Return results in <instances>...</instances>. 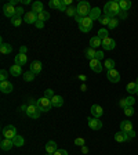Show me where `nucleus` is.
I'll return each instance as SVG.
<instances>
[{
    "mask_svg": "<svg viewBox=\"0 0 138 155\" xmlns=\"http://www.w3.org/2000/svg\"><path fill=\"white\" fill-rule=\"evenodd\" d=\"M106 78H108L109 82H112V83H117L120 82V73L117 69H111V71H106Z\"/></svg>",
    "mask_w": 138,
    "mask_h": 155,
    "instance_id": "nucleus-7",
    "label": "nucleus"
},
{
    "mask_svg": "<svg viewBox=\"0 0 138 155\" xmlns=\"http://www.w3.org/2000/svg\"><path fill=\"white\" fill-rule=\"evenodd\" d=\"M59 11H66V6H65V3L61 0V7H59Z\"/></svg>",
    "mask_w": 138,
    "mask_h": 155,
    "instance_id": "nucleus-50",
    "label": "nucleus"
},
{
    "mask_svg": "<svg viewBox=\"0 0 138 155\" xmlns=\"http://www.w3.org/2000/svg\"><path fill=\"white\" fill-rule=\"evenodd\" d=\"M36 26H37V28H43V26H44V22L37 21V22H36Z\"/></svg>",
    "mask_w": 138,
    "mask_h": 155,
    "instance_id": "nucleus-51",
    "label": "nucleus"
},
{
    "mask_svg": "<svg viewBox=\"0 0 138 155\" xmlns=\"http://www.w3.org/2000/svg\"><path fill=\"white\" fill-rule=\"evenodd\" d=\"M11 51H13L11 44H8V43H1L0 44V53H1V54H10Z\"/></svg>",
    "mask_w": 138,
    "mask_h": 155,
    "instance_id": "nucleus-26",
    "label": "nucleus"
},
{
    "mask_svg": "<svg viewBox=\"0 0 138 155\" xmlns=\"http://www.w3.org/2000/svg\"><path fill=\"white\" fill-rule=\"evenodd\" d=\"M37 107L40 108L42 112H47L51 109L53 104H51V100H48V98H46V97H42L40 100H37Z\"/></svg>",
    "mask_w": 138,
    "mask_h": 155,
    "instance_id": "nucleus-6",
    "label": "nucleus"
},
{
    "mask_svg": "<svg viewBox=\"0 0 138 155\" xmlns=\"http://www.w3.org/2000/svg\"><path fill=\"white\" fill-rule=\"evenodd\" d=\"M91 11V6L88 1H79L76 6V14L82 15V17H88Z\"/></svg>",
    "mask_w": 138,
    "mask_h": 155,
    "instance_id": "nucleus-2",
    "label": "nucleus"
},
{
    "mask_svg": "<svg viewBox=\"0 0 138 155\" xmlns=\"http://www.w3.org/2000/svg\"><path fill=\"white\" fill-rule=\"evenodd\" d=\"M64 3H65V6H70V3H72V0H62Z\"/></svg>",
    "mask_w": 138,
    "mask_h": 155,
    "instance_id": "nucleus-56",
    "label": "nucleus"
},
{
    "mask_svg": "<svg viewBox=\"0 0 138 155\" xmlns=\"http://www.w3.org/2000/svg\"><path fill=\"white\" fill-rule=\"evenodd\" d=\"M24 21L26 24H36L37 22V14L36 13H33V11H28L24 17Z\"/></svg>",
    "mask_w": 138,
    "mask_h": 155,
    "instance_id": "nucleus-14",
    "label": "nucleus"
},
{
    "mask_svg": "<svg viewBox=\"0 0 138 155\" xmlns=\"http://www.w3.org/2000/svg\"><path fill=\"white\" fill-rule=\"evenodd\" d=\"M13 90H14V86H13V83H11V82L6 80V82L0 83V91H1V93L8 94V93H11Z\"/></svg>",
    "mask_w": 138,
    "mask_h": 155,
    "instance_id": "nucleus-12",
    "label": "nucleus"
},
{
    "mask_svg": "<svg viewBox=\"0 0 138 155\" xmlns=\"http://www.w3.org/2000/svg\"><path fill=\"white\" fill-rule=\"evenodd\" d=\"M122 10H120L119 1H109V18H115L116 15H120Z\"/></svg>",
    "mask_w": 138,
    "mask_h": 155,
    "instance_id": "nucleus-3",
    "label": "nucleus"
},
{
    "mask_svg": "<svg viewBox=\"0 0 138 155\" xmlns=\"http://www.w3.org/2000/svg\"><path fill=\"white\" fill-rule=\"evenodd\" d=\"M115 46H116V43H115V40L111 39V37H105V39H102V49L104 50H113L115 49Z\"/></svg>",
    "mask_w": 138,
    "mask_h": 155,
    "instance_id": "nucleus-11",
    "label": "nucleus"
},
{
    "mask_svg": "<svg viewBox=\"0 0 138 155\" xmlns=\"http://www.w3.org/2000/svg\"><path fill=\"white\" fill-rule=\"evenodd\" d=\"M91 28H93V19H91L90 17H84V18L82 19V22L79 24V29L82 32L87 33L91 31Z\"/></svg>",
    "mask_w": 138,
    "mask_h": 155,
    "instance_id": "nucleus-4",
    "label": "nucleus"
},
{
    "mask_svg": "<svg viewBox=\"0 0 138 155\" xmlns=\"http://www.w3.org/2000/svg\"><path fill=\"white\" fill-rule=\"evenodd\" d=\"M95 58L101 61L102 58H104V51H97V55H95Z\"/></svg>",
    "mask_w": 138,
    "mask_h": 155,
    "instance_id": "nucleus-49",
    "label": "nucleus"
},
{
    "mask_svg": "<svg viewBox=\"0 0 138 155\" xmlns=\"http://www.w3.org/2000/svg\"><path fill=\"white\" fill-rule=\"evenodd\" d=\"M11 24H13L14 26H19L22 24V21H21V18H19V17H14V18L11 19Z\"/></svg>",
    "mask_w": 138,
    "mask_h": 155,
    "instance_id": "nucleus-41",
    "label": "nucleus"
},
{
    "mask_svg": "<svg viewBox=\"0 0 138 155\" xmlns=\"http://www.w3.org/2000/svg\"><path fill=\"white\" fill-rule=\"evenodd\" d=\"M26 62H28V57H26V54L19 53L18 55H15V64H17V65L22 67V65H25Z\"/></svg>",
    "mask_w": 138,
    "mask_h": 155,
    "instance_id": "nucleus-20",
    "label": "nucleus"
},
{
    "mask_svg": "<svg viewBox=\"0 0 138 155\" xmlns=\"http://www.w3.org/2000/svg\"><path fill=\"white\" fill-rule=\"evenodd\" d=\"M115 140L117 143H126V141L130 140V137H128L127 133H124V132H119V133L115 134Z\"/></svg>",
    "mask_w": 138,
    "mask_h": 155,
    "instance_id": "nucleus-17",
    "label": "nucleus"
},
{
    "mask_svg": "<svg viewBox=\"0 0 138 155\" xmlns=\"http://www.w3.org/2000/svg\"><path fill=\"white\" fill-rule=\"evenodd\" d=\"M91 114H93V116H94V118L99 119L102 115H104V109H102L101 105L94 104V105H91Z\"/></svg>",
    "mask_w": 138,
    "mask_h": 155,
    "instance_id": "nucleus-13",
    "label": "nucleus"
},
{
    "mask_svg": "<svg viewBox=\"0 0 138 155\" xmlns=\"http://www.w3.org/2000/svg\"><path fill=\"white\" fill-rule=\"evenodd\" d=\"M50 18V13H47V11H42L40 14H37V21H47V19Z\"/></svg>",
    "mask_w": 138,
    "mask_h": 155,
    "instance_id": "nucleus-32",
    "label": "nucleus"
},
{
    "mask_svg": "<svg viewBox=\"0 0 138 155\" xmlns=\"http://www.w3.org/2000/svg\"><path fill=\"white\" fill-rule=\"evenodd\" d=\"M135 83H137V85H138V78H137V82H135Z\"/></svg>",
    "mask_w": 138,
    "mask_h": 155,
    "instance_id": "nucleus-60",
    "label": "nucleus"
},
{
    "mask_svg": "<svg viewBox=\"0 0 138 155\" xmlns=\"http://www.w3.org/2000/svg\"><path fill=\"white\" fill-rule=\"evenodd\" d=\"M21 53H22V54H25V53H26V47L25 46L21 47Z\"/></svg>",
    "mask_w": 138,
    "mask_h": 155,
    "instance_id": "nucleus-57",
    "label": "nucleus"
},
{
    "mask_svg": "<svg viewBox=\"0 0 138 155\" xmlns=\"http://www.w3.org/2000/svg\"><path fill=\"white\" fill-rule=\"evenodd\" d=\"M88 17H90L93 21H95V19H98L99 21V18H101V10H99L98 7H94V8H91V11H90V14H88Z\"/></svg>",
    "mask_w": 138,
    "mask_h": 155,
    "instance_id": "nucleus-19",
    "label": "nucleus"
},
{
    "mask_svg": "<svg viewBox=\"0 0 138 155\" xmlns=\"http://www.w3.org/2000/svg\"><path fill=\"white\" fill-rule=\"evenodd\" d=\"M84 54H86V58L87 60H94L95 55H97V51L94 50V49H91V47H88V49H86V51H84Z\"/></svg>",
    "mask_w": 138,
    "mask_h": 155,
    "instance_id": "nucleus-29",
    "label": "nucleus"
},
{
    "mask_svg": "<svg viewBox=\"0 0 138 155\" xmlns=\"http://www.w3.org/2000/svg\"><path fill=\"white\" fill-rule=\"evenodd\" d=\"M80 90H82V91H86V90H87V87H86V85H82V87H80Z\"/></svg>",
    "mask_w": 138,
    "mask_h": 155,
    "instance_id": "nucleus-59",
    "label": "nucleus"
},
{
    "mask_svg": "<svg viewBox=\"0 0 138 155\" xmlns=\"http://www.w3.org/2000/svg\"><path fill=\"white\" fill-rule=\"evenodd\" d=\"M58 148H57V143L53 140L47 141V144H46V151H47V154H54L55 151H57Z\"/></svg>",
    "mask_w": 138,
    "mask_h": 155,
    "instance_id": "nucleus-21",
    "label": "nucleus"
},
{
    "mask_svg": "<svg viewBox=\"0 0 138 155\" xmlns=\"http://www.w3.org/2000/svg\"><path fill=\"white\" fill-rule=\"evenodd\" d=\"M79 79H80V80H83V82H84V80L87 79V76H86V75H83V73H82V75H79Z\"/></svg>",
    "mask_w": 138,
    "mask_h": 155,
    "instance_id": "nucleus-54",
    "label": "nucleus"
},
{
    "mask_svg": "<svg viewBox=\"0 0 138 155\" xmlns=\"http://www.w3.org/2000/svg\"><path fill=\"white\" fill-rule=\"evenodd\" d=\"M40 108L37 107V101H35L33 98L28 100V109H26V115L32 119H37L40 116Z\"/></svg>",
    "mask_w": 138,
    "mask_h": 155,
    "instance_id": "nucleus-1",
    "label": "nucleus"
},
{
    "mask_svg": "<svg viewBox=\"0 0 138 155\" xmlns=\"http://www.w3.org/2000/svg\"><path fill=\"white\" fill-rule=\"evenodd\" d=\"M117 25H119V21H117L116 18H112V19H111V22H109L108 28H109V29H115Z\"/></svg>",
    "mask_w": 138,
    "mask_h": 155,
    "instance_id": "nucleus-39",
    "label": "nucleus"
},
{
    "mask_svg": "<svg viewBox=\"0 0 138 155\" xmlns=\"http://www.w3.org/2000/svg\"><path fill=\"white\" fill-rule=\"evenodd\" d=\"M128 137H130V139H133V137H135V132L134 130H131V132H128Z\"/></svg>",
    "mask_w": 138,
    "mask_h": 155,
    "instance_id": "nucleus-52",
    "label": "nucleus"
},
{
    "mask_svg": "<svg viewBox=\"0 0 138 155\" xmlns=\"http://www.w3.org/2000/svg\"><path fill=\"white\" fill-rule=\"evenodd\" d=\"M133 130V123L130 121H123L120 123V132H124V133H128Z\"/></svg>",
    "mask_w": 138,
    "mask_h": 155,
    "instance_id": "nucleus-18",
    "label": "nucleus"
},
{
    "mask_svg": "<svg viewBox=\"0 0 138 155\" xmlns=\"http://www.w3.org/2000/svg\"><path fill=\"white\" fill-rule=\"evenodd\" d=\"M87 123L90 126V129L93 130H99L102 127V122L97 118H87Z\"/></svg>",
    "mask_w": 138,
    "mask_h": 155,
    "instance_id": "nucleus-10",
    "label": "nucleus"
},
{
    "mask_svg": "<svg viewBox=\"0 0 138 155\" xmlns=\"http://www.w3.org/2000/svg\"><path fill=\"white\" fill-rule=\"evenodd\" d=\"M66 14L70 15V17H73V15H76V8H73V7H68V8H66Z\"/></svg>",
    "mask_w": 138,
    "mask_h": 155,
    "instance_id": "nucleus-43",
    "label": "nucleus"
},
{
    "mask_svg": "<svg viewBox=\"0 0 138 155\" xmlns=\"http://www.w3.org/2000/svg\"><path fill=\"white\" fill-rule=\"evenodd\" d=\"M22 14H24V8H22V7H17V10H15V17H19V18H21Z\"/></svg>",
    "mask_w": 138,
    "mask_h": 155,
    "instance_id": "nucleus-45",
    "label": "nucleus"
},
{
    "mask_svg": "<svg viewBox=\"0 0 138 155\" xmlns=\"http://www.w3.org/2000/svg\"><path fill=\"white\" fill-rule=\"evenodd\" d=\"M75 144L79 145V147H83V145L86 144V140H84L83 137H76V139H75Z\"/></svg>",
    "mask_w": 138,
    "mask_h": 155,
    "instance_id": "nucleus-37",
    "label": "nucleus"
},
{
    "mask_svg": "<svg viewBox=\"0 0 138 155\" xmlns=\"http://www.w3.org/2000/svg\"><path fill=\"white\" fill-rule=\"evenodd\" d=\"M97 36H98L101 40H102V39H105V37H108V29H105V28L99 29L98 33H97Z\"/></svg>",
    "mask_w": 138,
    "mask_h": 155,
    "instance_id": "nucleus-35",
    "label": "nucleus"
},
{
    "mask_svg": "<svg viewBox=\"0 0 138 155\" xmlns=\"http://www.w3.org/2000/svg\"><path fill=\"white\" fill-rule=\"evenodd\" d=\"M35 73L32 72V71H26L25 73H24V80H25V82H32L33 79H35Z\"/></svg>",
    "mask_w": 138,
    "mask_h": 155,
    "instance_id": "nucleus-33",
    "label": "nucleus"
},
{
    "mask_svg": "<svg viewBox=\"0 0 138 155\" xmlns=\"http://www.w3.org/2000/svg\"><path fill=\"white\" fill-rule=\"evenodd\" d=\"M15 136H17V129H15V126H13V125H7V126L3 127V137L4 139L13 140Z\"/></svg>",
    "mask_w": 138,
    "mask_h": 155,
    "instance_id": "nucleus-5",
    "label": "nucleus"
},
{
    "mask_svg": "<svg viewBox=\"0 0 138 155\" xmlns=\"http://www.w3.org/2000/svg\"><path fill=\"white\" fill-rule=\"evenodd\" d=\"M55 94H54V91L51 90V89H47V90L44 91V97L46 98H48V100H53V97H54Z\"/></svg>",
    "mask_w": 138,
    "mask_h": 155,
    "instance_id": "nucleus-38",
    "label": "nucleus"
},
{
    "mask_svg": "<svg viewBox=\"0 0 138 155\" xmlns=\"http://www.w3.org/2000/svg\"><path fill=\"white\" fill-rule=\"evenodd\" d=\"M115 61L113 60H111V58H108V60H105V62H104V68L106 69V71H111V69L115 68Z\"/></svg>",
    "mask_w": 138,
    "mask_h": 155,
    "instance_id": "nucleus-31",
    "label": "nucleus"
},
{
    "mask_svg": "<svg viewBox=\"0 0 138 155\" xmlns=\"http://www.w3.org/2000/svg\"><path fill=\"white\" fill-rule=\"evenodd\" d=\"M13 143H14L15 147H22V145L25 144V140H24V137H22V136L17 134V136L13 139Z\"/></svg>",
    "mask_w": 138,
    "mask_h": 155,
    "instance_id": "nucleus-30",
    "label": "nucleus"
},
{
    "mask_svg": "<svg viewBox=\"0 0 138 155\" xmlns=\"http://www.w3.org/2000/svg\"><path fill=\"white\" fill-rule=\"evenodd\" d=\"M126 100H127V103H128V105H130V107H133V105H134V103H135V100L133 97H126Z\"/></svg>",
    "mask_w": 138,
    "mask_h": 155,
    "instance_id": "nucleus-48",
    "label": "nucleus"
},
{
    "mask_svg": "<svg viewBox=\"0 0 138 155\" xmlns=\"http://www.w3.org/2000/svg\"><path fill=\"white\" fill-rule=\"evenodd\" d=\"M90 68H91V71H93V72L99 73L102 69H104V65L101 64V61H99V60L94 58V60H91V61H90Z\"/></svg>",
    "mask_w": 138,
    "mask_h": 155,
    "instance_id": "nucleus-9",
    "label": "nucleus"
},
{
    "mask_svg": "<svg viewBox=\"0 0 138 155\" xmlns=\"http://www.w3.org/2000/svg\"><path fill=\"white\" fill-rule=\"evenodd\" d=\"M120 17H122V18H126V17H127V14H126L124 11H122V13H120Z\"/></svg>",
    "mask_w": 138,
    "mask_h": 155,
    "instance_id": "nucleus-58",
    "label": "nucleus"
},
{
    "mask_svg": "<svg viewBox=\"0 0 138 155\" xmlns=\"http://www.w3.org/2000/svg\"><path fill=\"white\" fill-rule=\"evenodd\" d=\"M108 14H109V1L108 3H105V6H104V15L108 17Z\"/></svg>",
    "mask_w": 138,
    "mask_h": 155,
    "instance_id": "nucleus-47",
    "label": "nucleus"
},
{
    "mask_svg": "<svg viewBox=\"0 0 138 155\" xmlns=\"http://www.w3.org/2000/svg\"><path fill=\"white\" fill-rule=\"evenodd\" d=\"M15 10H17V7H14V6H11L10 3L4 4L3 6V11H4V15L7 17V18H14L15 17Z\"/></svg>",
    "mask_w": 138,
    "mask_h": 155,
    "instance_id": "nucleus-8",
    "label": "nucleus"
},
{
    "mask_svg": "<svg viewBox=\"0 0 138 155\" xmlns=\"http://www.w3.org/2000/svg\"><path fill=\"white\" fill-rule=\"evenodd\" d=\"M53 155H68V151L66 150H57Z\"/></svg>",
    "mask_w": 138,
    "mask_h": 155,
    "instance_id": "nucleus-46",
    "label": "nucleus"
},
{
    "mask_svg": "<svg viewBox=\"0 0 138 155\" xmlns=\"http://www.w3.org/2000/svg\"><path fill=\"white\" fill-rule=\"evenodd\" d=\"M47 155H53V154H47Z\"/></svg>",
    "mask_w": 138,
    "mask_h": 155,
    "instance_id": "nucleus-61",
    "label": "nucleus"
},
{
    "mask_svg": "<svg viewBox=\"0 0 138 155\" xmlns=\"http://www.w3.org/2000/svg\"><path fill=\"white\" fill-rule=\"evenodd\" d=\"M51 104H53V107H55V108H59V107L64 105V98H62L61 96H57V94H55L54 97H53V100H51Z\"/></svg>",
    "mask_w": 138,
    "mask_h": 155,
    "instance_id": "nucleus-23",
    "label": "nucleus"
},
{
    "mask_svg": "<svg viewBox=\"0 0 138 155\" xmlns=\"http://www.w3.org/2000/svg\"><path fill=\"white\" fill-rule=\"evenodd\" d=\"M42 68H43L42 62H40V61H33L32 64H30V69H29V71H32L35 75H39V73L42 72Z\"/></svg>",
    "mask_w": 138,
    "mask_h": 155,
    "instance_id": "nucleus-16",
    "label": "nucleus"
},
{
    "mask_svg": "<svg viewBox=\"0 0 138 155\" xmlns=\"http://www.w3.org/2000/svg\"><path fill=\"white\" fill-rule=\"evenodd\" d=\"M43 8H44V6H43L42 1H33L32 3V11L33 13H36V14H40L42 11H44Z\"/></svg>",
    "mask_w": 138,
    "mask_h": 155,
    "instance_id": "nucleus-24",
    "label": "nucleus"
},
{
    "mask_svg": "<svg viewBox=\"0 0 138 155\" xmlns=\"http://www.w3.org/2000/svg\"><path fill=\"white\" fill-rule=\"evenodd\" d=\"M82 152H83V154H87V152H88V148L86 147V145H83V147H82Z\"/></svg>",
    "mask_w": 138,
    "mask_h": 155,
    "instance_id": "nucleus-53",
    "label": "nucleus"
},
{
    "mask_svg": "<svg viewBox=\"0 0 138 155\" xmlns=\"http://www.w3.org/2000/svg\"><path fill=\"white\" fill-rule=\"evenodd\" d=\"M124 114L127 116H133L134 115V109H133V107H127V108L124 109Z\"/></svg>",
    "mask_w": 138,
    "mask_h": 155,
    "instance_id": "nucleus-44",
    "label": "nucleus"
},
{
    "mask_svg": "<svg viewBox=\"0 0 138 155\" xmlns=\"http://www.w3.org/2000/svg\"><path fill=\"white\" fill-rule=\"evenodd\" d=\"M99 46H102V40L99 39L98 36H94V37H91L90 39V47L91 49H98Z\"/></svg>",
    "mask_w": 138,
    "mask_h": 155,
    "instance_id": "nucleus-25",
    "label": "nucleus"
},
{
    "mask_svg": "<svg viewBox=\"0 0 138 155\" xmlns=\"http://www.w3.org/2000/svg\"><path fill=\"white\" fill-rule=\"evenodd\" d=\"M119 6H120V10L122 11H128L131 7V1H128V0H120L119 1Z\"/></svg>",
    "mask_w": 138,
    "mask_h": 155,
    "instance_id": "nucleus-28",
    "label": "nucleus"
},
{
    "mask_svg": "<svg viewBox=\"0 0 138 155\" xmlns=\"http://www.w3.org/2000/svg\"><path fill=\"white\" fill-rule=\"evenodd\" d=\"M48 6H50L51 8L59 10V7H61V0H51V1H48Z\"/></svg>",
    "mask_w": 138,
    "mask_h": 155,
    "instance_id": "nucleus-34",
    "label": "nucleus"
},
{
    "mask_svg": "<svg viewBox=\"0 0 138 155\" xmlns=\"http://www.w3.org/2000/svg\"><path fill=\"white\" fill-rule=\"evenodd\" d=\"M7 78H8V72L6 69H1V71H0V80H1V82H6Z\"/></svg>",
    "mask_w": 138,
    "mask_h": 155,
    "instance_id": "nucleus-36",
    "label": "nucleus"
},
{
    "mask_svg": "<svg viewBox=\"0 0 138 155\" xmlns=\"http://www.w3.org/2000/svg\"><path fill=\"white\" fill-rule=\"evenodd\" d=\"M126 90H127L130 94H135V93L138 94V85H137V83H135V82H131V83H128V85H127V87H126Z\"/></svg>",
    "mask_w": 138,
    "mask_h": 155,
    "instance_id": "nucleus-27",
    "label": "nucleus"
},
{
    "mask_svg": "<svg viewBox=\"0 0 138 155\" xmlns=\"http://www.w3.org/2000/svg\"><path fill=\"white\" fill-rule=\"evenodd\" d=\"M8 3H10L11 6H14V7H15V4L18 3V0H10V1H8Z\"/></svg>",
    "mask_w": 138,
    "mask_h": 155,
    "instance_id": "nucleus-55",
    "label": "nucleus"
},
{
    "mask_svg": "<svg viewBox=\"0 0 138 155\" xmlns=\"http://www.w3.org/2000/svg\"><path fill=\"white\" fill-rule=\"evenodd\" d=\"M8 72H10V75H13V76H19V75L22 73V67H19V65L14 64L13 67H10Z\"/></svg>",
    "mask_w": 138,
    "mask_h": 155,
    "instance_id": "nucleus-22",
    "label": "nucleus"
},
{
    "mask_svg": "<svg viewBox=\"0 0 138 155\" xmlns=\"http://www.w3.org/2000/svg\"><path fill=\"white\" fill-rule=\"evenodd\" d=\"M119 107H122L123 109H126L127 107H130V105H128V103H127V100H126V98H122V100L119 101Z\"/></svg>",
    "mask_w": 138,
    "mask_h": 155,
    "instance_id": "nucleus-42",
    "label": "nucleus"
},
{
    "mask_svg": "<svg viewBox=\"0 0 138 155\" xmlns=\"http://www.w3.org/2000/svg\"><path fill=\"white\" fill-rule=\"evenodd\" d=\"M111 19H112V18H109V17L104 15V17H101V18H99V22H101L102 25H109V22H111Z\"/></svg>",
    "mask_w": 138,
    "mask_h": 155,
    "instance_id": "nucleus-40",
    "label": "nucleus"
},
{
    "mask_svg": "<svg viewBox=\"0 0 138 155\" xmlns=\"http://www.w3.org/2000/svg\"><path fill=\"white\" fill-rule=\"evenodd\" d=\"M13 147H14V143H13V140H8V139H3L0 143V148L3 151H10Z\"/></svg>",
    "mask_w": 138,
    "mask_h": 155,
    "instance_id": "nucleus-15",
    "label": "nucleus"
}]
</instances>
